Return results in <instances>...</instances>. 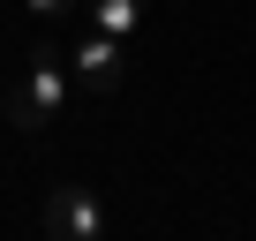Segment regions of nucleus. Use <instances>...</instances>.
Listing matches in <instances>:
<instances>
[{"instance_id":"2","label":"nucleus","mask_w":256,"mask_h":241,"mask_svg":"<svg viewBox=\"0 0 256 241\" xmlns=\"http://www.w3.org/2000/svg\"><path fill=\"white\" fill-rule=\"evenodd\" d=\"M38 226H46V241H106V204L90 196V188H76V181H60V188H46V211H38Z\"/></svg>"},{"instance_id":"3","label":"nucleus","mask_w":256,"mask_h":241,"mask_svg":"<svg viewBox=\"0 0 256 241\" xmlns=\"http://www.w3.org/2000/svg\"><path fill=\"white\" fill-rule=\"evenodd\" d=\"M68 76L83 83V90H120V76H128V38H113V30H76V53H68Z\"/></svg>"},{"instance_id":"4","label":"nucleus","mask_w":256,"mask_h":241,"mask_svg":"<svg viewBox=\"0 0 256 241\" xmlns=\"http://www.w3.org/2000/svg\"><path fill=\"white\" fill-rule=\"evenodd\" d=\"M83 23H90V30H113V38H136L144 0H83Z\"/></svg>"},{"instance_id":"5","label":"nucleus","mask_w":256,"mask_h":241,"mask_svg":"<svg viewBox=\"0 0 256 241\" xmlns=\"http://www.w3.org/2000/svg\"><path fill=\"white\" fill-rule=\"evenodd\" d=\"M30 16H68V8H83V0H23Z\"/></svg>"},{"instance_id":"1","label":"nucleus","mask_w":256,"mask_h":241,"mask_svg":"<svg viewBox=\"0 0 256 241\" xmlns=\"http://www.w3.org/2000/svg\"><path fill=\"white\" fill-rule=\"evenodd\" d=\"M60 106H68V53L60 46H30L23 83H8V128L46 136L53 120H60Z\"/></svg>"}]
</instances>
